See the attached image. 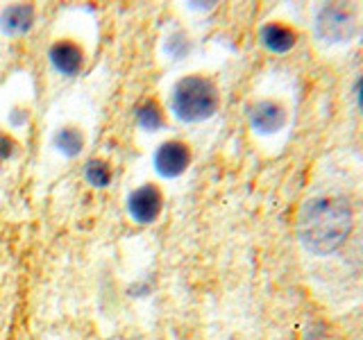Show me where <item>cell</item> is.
Here are the masks:
<instances>
[{
	"mask_svg": "<svg viewBox=\"0 0 363 340\" xmlns=\"http://www.w3.org/2000/svg\"><path fill=\"white\" fill-rule=\"evenodd\" d=\"M136 120H139L141 130L157 132L159 128H164V111L155 100H145L143 105L136 109Z\"/></svg>",
	"mask_w": 363,
	"mask_h": 340,
	"instance_id": "11",
	"label": "cell"
},
{
	"mask_svg": "<svg viewBox=\"0 0 363 340\" xmlns=\"http://www.w3.org/2000/svg\"><path fill=\"white\" fill-rule=\"evenodd\" d=\"M191 162V154H189V147L179 141H168V143H162L157 147L155 152V168L157 173L162 177H179L182 173L186 170Z\"/></svg>",
	"mask_w": 363,
	"mask_h": 340,
	"instance_id": "4",
	"label": "cell"
},
{
	"mask_svg": "<svg viewBox=\"0 0 363 340\" xmlns=\"http://www.w3.org/2000/svg\"><path fill=\"white\" fill-rule=\"evenodd\" d=\"M84 177L89 184H94L98 188L107 186L111 181V170L105 162H98V159H94V162H89L86 168H84Z\"/></svg>",
	"mask_w": 363,
	"mask_h": 340,
	"instance_id": "12",
	"label": "cell"
},
{
	"mask_svg": "<svg viewBox=\"0 0 363 340\" xmlns=\"http://www.w3.org/2000/svg\"><path fill=\"white\" fill-rule=\"evenodd\" d=\"M32 18H34V9L30 5H14L7 7L3 14V30L7 34H23L32 28Z\"/></svg>",
	"mask_w": 363,
	"mask_h": 340,
	"instance_id": "9",
	"label": "cell"
},
{
	"mask_svg": "<svg viewBox=\"0 0 363 340\" xmlns=\"http://www.w3.org/2000/svg\"><path fill=\"white\" fill-rule=\"evenodd\" d=\"M128 209L136 222H152L157 220L159 211H162V193L150 184L136 188L128 198Z\"/></svg>",
	"mask_w": 363,
	"mask_h": 340,
	"instance_id": "5",
	"label": "cell"
},
{
	"mask_svg": "<svg viewBox=\"0 0 363 340\" xmlns=\"http://www.w3.org/2000/svg\"><path fill=\"white\" fill-rule=\"evenodd\" d=\"M250 123L259 134H275L286 125V109L275 100H261L250 109Z\"/></svg>",
	"mask_w": 363,
	"mask_h": 340,
	"instance_id": "6",
	"label": "cell"
},
{
	"mask_svg": "<svg viewBox=\"0 0 363 340\" xmlns=\"http://www.w3.org/2000/svg\"><path fill=\"white\" fill-rule=\"evenodd\" d=\"M315 32L327 43L350 41L357 32L354 9L347 5H325L315 16Z\"/></svg>",
	"mask_w": 363,
	"mask_h": 340,
	"instance_id": "3",
	"label": "cell"
},
{
	"mask_svg": "<svg viewBox=\"0 0 363 340\" xmlns=\"http://www.w3.org/2000/svg\"><path fill=\"white\" fill-rule=\"evenodd\" d=\"M352 232V209L338 198L309 200L300 211L298 234L313 254H332Z\"/></svg>",
	"mask_w": 363,
	"mask_h": 340,
	"instance_id": "1",
	"label": "cell"
},
{
	"mask_svg": "<svg viewBox=\"0 0 363 340\" xmlns=\"http://www.w3.org/2000/svg\"><path fill=\"white\" fill-rule=\"evenodd\" d=\"M261 41L272 52H286L295 45V32L286 26H279V23H268L261 30Z\"/></svg>",
	"mask_w": 363,
	"mask_h": 340,
	"instance_id": "8",
	"label": "cell"
},
{
	"mask_svg": "<svg viewBox=\"0 0 363 340\" xmlns=\"http://www.w3.org/2000/svg\"><path fill=\"white\" fill-rule=\"evenodd\" d=\"M166 50L175 57V60H182V55H186V50H189V41L184 39V34H173V37L168 39V43H166Z\"/></svg>",
	"mask_w": 363,
	"mask_h": 340,
	"instance_id": "13",
	"label": "cell"
},
{
	"mask_svg": "<svg viewBox=\"0 0 363 340\" xmlns=\"http://www.w3.org/2000/svg\"><path fill=\"white\" fill-rule=\"evenodd\" d=\"M50 62L62 75H77L82 68V48L73 41H57L50 48Z\"/></svg>",
	"mask_w": 363,
	"mask_h": 340,
	"instance_id": "7",
	"label": "cell"
},
{
	"mask_svg": "<svg viewBox=\"0 0 363 340\" xmlns=\"http://www.w3.org/2000/svg\"><path fill=\"white\" fill-rule=\"evenodd\" d=\"M173 113L184 123H200L211 118L218 109V91L213 82L200 75H189L179 79L170 96Z\"/></svg>",
	"mask_w": 363,
	"mask_h": 340,
	"instance_id": "2",
	"label": "cell"
},
{
	"mask_svg": "<svg viewBox=\"0 0 363 340\" xmlns=\"http://www.w3.org/2000/svg\"><path fill=\"white\" fill-rule=\"evenodd\" d=\"M11 152H14V141H11L9 136L0 134V159L11 157Z\"/></svg>",
	"mask_w": 363,
	"mask_h": 340,
	"instance_id": "14",
	"label": "cell"
},
{
	"mask_svg": "<svg viewBox=\"0 0 363 340\" xmlns=\"http://www.w3.org/2000/svg\"><path fill=\"white\" fill-rule=\"evenodd\" d=\"M55 147L62 154H66V157H75V154L82 152L84 136H82V132H79L77 128H64V130L57 132V136H55Z\"/></svg>",
	"mask_w": 363,
	"mask_h": 340,
	"instance_id": "10",
	"label": "cell"
},
{
	"mask_svg": "<svg viewBox=\"0 0 363 340\" xmlns=\"http://www.w3.org/2000/svg\"><path fill=\"white\" fill-rule=\"evenodd\" d=\"M357 98H359V107L363 109V77L359 79V84H357Z\"/></svg>",
	"mask_w": 363,
	"mask_h": 340,
	"instance_id": "15",
	"label": "cell"
}]
</instances>
